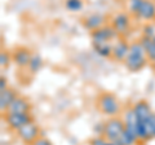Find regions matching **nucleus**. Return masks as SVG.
<instances>
[{
  "label": "nucleus",
  "mask_w": 155,
  "mask_h": 145,
  "mask_svg": "<svg viewBox=\"0 0 155 145\" xmlns=\"http://www.w3.org/2000/svg\"><path fill=\"white\" fill-rule=\"evenodd\" d=\"M147 62L149 59L146 55V50L140 42V40L130 42L128 57L124 60V66L127 67V69L130 72H138L147 64Z\"/></svg>",
  "instance_id": "f257e3e1"
},
{
  "label": "nucleus",
  "mask_w": 155,
  "mask_h": 145,
  "mask_svg": "<svg viewBox=\"0 0 155 145\" xmlns=\"http://www.w3.org/2000/svg\"><path fill=\"white\" fill-rule=\"evenodd\" d=\"M97 108L101 113L109 117H115L120 110V103L114 94L102 93L97 98Z\"/></svg>",
  "instance_id": "f03ea898"
},
{
  "label": "nucleus",
  "mask_w": 155,
  "mask_h": 145,
  "mask_svg": "<svg viewBox=\"0 0 155 145\" xmlns=\"http://www.w3.org/2000/svg\"><path fill=\"white\" fill-rule=\"evenodd\" d=\"M125 130V125L124 121L119 117H110L107 121L105 122V132H104V137L106 140H109L111 143L118 141L122 136V134Z\"/></svg>",
  "instance_id": "7ed1b4c3"
},
{
  "label": "nucleus",
  "mask_w": 155,
  "mask_h": 145,
  "mask_svg": "<svg viewBox=\"0 0 155 145\" xmlns=\"http://www.w3.org/2000/svg\"><path fill=\"white\" fill-rule=\"evenodd\" d=\"M17 135L25 144L32 145L39 137H40V128H39V126L32 119L28 123H26L25 126H22L19 128L17 131Z\"/></svg>",
  "instance_id": "20e7f679"
},
{
  "label": "nucleus",
  "mask_w": 155,
  "mask_h": 145,
  "mask_svg": "<svg viewBox=\"0 0 155 145\" xmlns=\"http://www.w3.org/2000/svg\"><path fill=\"white\" fill-rule=\"evenodd\" d=\"M4 118H5L8 127L16 132L22 126H25L26 123L32 121L31 113H5L4 114Z\"/></svg>",
  "instance_id": "39448f33"
},
{
  "label": "nucleus",
  "mask_w": 155,
  "mask_h": 145,
  "mask_svg": "<svg viewBox=\"0 0 155 145\" xmlns=\"http://www.w3.org/2000/svg\"><path fill=\"white\" fill-rule=\"evenodd\" d=\"M119 37V33L111 25H105L104 27L91 32L92 42H104V41H113L114 39Z\"/></svg>",
  "instance_id": "423d86ee"
},
{
  "label": "nucleus",
  "mask_w": 155,
  "mask_h": 145,
  "mask_svg": "<svg viewBox=\"0 0 155 145\" xmlns=\"http://www.w3.org/2000/svg\"><path fill=\"white\" fill-rule=\"evenodd\" d=\"M32 58V53L28 48L18 46L12 53V59L18 68H27Z\"/></svg>",
  "instance_id": "0eeeda50"
},
{
  "label": "nucleus",
  "mask_w": 155,
  "mask_h": 145,
  "mask_svg": "<svg viewBox=\"0 0 155 145\" xmlns=\"http://www.w3.org/2000/svg\"><path fill=\"white\" fill-rule=\"evenodd\" d=\"M111 26L115 28V31L120 35H125L130 27V18L125 12H119L111 19Z\"/></svg>",
  "instance_id": "6e6552de"
},
{
  "label": "nucleus",
  "mask_w": 155,
  "mask_h": 145,
  "mask_svg": "<svg viewBox=\"0 0 155 145\" xmlns=\"http://www.w3.org/2000/svg\"><path fill=\"white\" fill-rule=\"evenodd\" d=\"M81 23H83L85 30L93 32V31L98 30V28L104 27L106 25V18L101 13H92L89 16H87L81 19Z\"/></svg>",
  "instance_id": "1a4fd4ad"
},
{
  "label": "nucleus",
  "mask_w": 155,
  "mask_h": 145,
  "mask_svg": "<svg viewBox=\"0 0 155 145\" xmlns=\"http://www.w3.org/2000/svg\"><path fill=\"white\" fill-rule=\"evenodd\" d=\"M129 53V42H127L124 39H119L118 41L114 44L113 48V59L116 62H123L125 60V58L128 57Z\"/></svg>",
  "instance_id": "9d476101"
},
{
  "label": "nucleus",
  "mask_w": 155,
  "mask_h": 145,
  "mask_svg": "<svg viewBox=\"0 0 155 145\" xmlns=\"http://www.w3.org/2000/svg\"><path fill=\"white\" fill-rule=\"evenodd\" d=\"M30 110H31L30 101L18 95L17 98L12 101V104L9 105V108L5 113H30Z\"/></svg>",
  "instance_id": "9b49d317"
},
{
  "label": "nucleus",
  "mask_w": 155,
  "mask_h": 145,
  "mask_svg": "<svg viewBox=\"0 0 155 145\" xmlns=\"http://www.w3.org/2000/svg\"><path fill=\"white\" fill-rule=\"evenodd\" d=\"M132 108L134 110L136 116L138 117L140 122H146V121L154 114L151 112V108H150V104L146 100H138L137 103H134V105Z\"/></svg>",
  "instance_id": "f8f14e48"
},
{
  "label": "nucleus",
  "mask_w": 155,
  "mask_h": 145,
  "mask_svg": "<svg viewBox=\"0 0 155 145\" xmlns=\"http://www.w3.org/2000/svg\"><path fill=\"white\" fill-rule=\"evenodd\" d=\"M137 18L143 21H155V2L154 0H143L141 8L137 13Z\"/></svg>",
  "instance_id": "ddd939ff"
},
{
  "label": "nucleus",
  "mask_w": 155,
  "mask_h": 145,
  "mask_svg": "<svg viewBox=\"0 0 155 145\" xmlns=\"http://www.w3.org/2000/svg\"><path fill=\"white\" fill-rule=\"evenodd\" d=\"M17 93L13 89H7L4 91H0V110L4 114L8 110L9 105L12 104V101L17 98Z\"/></svg>",
  "instance_id": "4468645a"
},
{
  "label": "nucleus",
  "mask_w": 155,
  "mask_h": 145,
  "mask_svg": "<svg viewBox=\"0 0 155 145\" xmlns=\"http://www.w3.org/2000/svg\"><path fill=\"white\" fill-rule=\"evenodd\" d=\"M123 121H124L125 128L136 134V131H137V127H138V123H140V119H138L137 116H136L133 108H128L127 110H125ZM136 135H137V134H136Z\"/></svg>",
  "instance_id": "2eb2a0df"
},
{
  "label": "nucleus",
  "mask_w": 155,
  "mask_h": 145,
  "mask_svg": "<svg viewBox=\"0 0 155 145\" xmlns=\"http://www.w3.org/2000/svg\"><path fill=\"white\" fill-rule=\"evenodd\" d=\"M94 51L100 57L104 58H111L113 57V48L114 44L111 41H104V42H92Z\"/></svg>",
  "instance_id": "dca6fc26"
},
{
  "label": "nucleus",
  "mask_w": 155,
  "mask_h": 145,
  "mask_svg": "<svg viewBox=\"0 0 155 145\" xmlns=\"http://www.w3.org/2000/svg\"><path fill=\"white\" fill-rule=\"evenodd\" d=\"M140 42H141L142 46L145 48V50H146V55H147L149 62L150 63L154 62L155 60V42H154V40L153 39L142 36L141 39H140Z\"/></svg>",
  "instance_id": "f3484780"
},
{
  "label": "nucleus",
  "mask_w": 155,
  "mask_h": 145,
  "mask_svg": "<svg viewBox=\"0 0 155 145\" xmlns=\"http://www.w3.org/2000/svg\"><path fill=\"white\" fill-rule=\"evenodd\" d=\"M118 141L122 145H136L138 143V137H137V135H136L134 132H132V131H129V130L125 128Z\"/></svg>",
  "instance_id": "a211bd4d"
},
{
  "label": "nucleus",
  "mask_w": 155,
  "mask_h": 145,
  "mask_svg": "<svg viewBox=\"0 0 155 145\" xmlns=\"http://www.w3.org/2000/svg\"><path fill=\"white\" fill-rule=\"evenodd\" d=\"M41 67H43V59H41V57L39 55V54H32V58H31V60H30V64H28L27 69L30 71L32 75H35V73H38V72L41 69Z\"/></svg>",
  "instance_id": "6ab92c4d"
},
{
  "label": "nucleus",
  "mask_w": 155,
  "mask_h": 145,
  "mask_svg": "<svg viewBox=\"0 0 155 145\" xmlns=\"http://www.w3.org/2000/svg\"><path fill=\"white\" fill-rule=\"evenodd\" d=\"M65 7L70 12H78L83 8V0H65Z\"/></svg>",
  "instance_id": "aec40b11"
},
{
  "label": "nucleus",
  "mask_w": 155,
  "mask_h": 145,
  "mask_svg": "<svg viewBox=\"0 0 155 145\" xmlns=\"http://www.w3.org/2000/svg\"><path fill=\"white\" fill-rule=\"evenodd\" d=\"M12 54L7 50H2L0 53V66H2V68H7V67L11 64L12 62Z\"/></svg>",
  "instance_id": "412c9836"
},
{
  "label": "nucleus",
  "mask_w": 155,
  "mask_h": 145,
  "mask_svg": "<svg viewBox=\"0 0 155 145\" xmlns=\"http://www.w3.org/2000/svg\"><path fill=\"white\" fill-rule=\"evenodd\" d=\"M142 3H143V0H128V11H129V13L137 16V13L140 11V8H141Z\"/></svg>",
  "instance_id": "4be33fe9"
},
{
  "label": "nucleus",
  "mask_w": 155,
  "mask_h": 145,
  "mask_svg": "<svg viewBox=\"0 0 155 145\" xmlns=\"http://www.w3.org/2000/svg\"><path fill=\"white\" fill-rule=\"evenodd\" d=\"M142 36L149 37V39H154L155 37V25H153V23H146L142 28Z\"/></svg>",
  "instance_id": "5701e85b"
},
{
  "label": "nucleus",
  "mask_w": 155,
  "mask_h": 145,
  "mask_svg": "<svg viewBox=\"0 0 155 145\" xmlns=\"http://www.w3.org/2000/svg\"><path fill=\"white\" fill-rule=\"evenodd\" d=\"M107 141L104 136H96L94 139H92L91 141H89V144L91 145H105V143Z\"/></svg>",
  "instance_id": "b1692460"
},
{
  "label": "nucleus",
  "mask_w": 155,
  "mask_h": 145,
  "mask_svg": "<svg viewBox=\"0 0 155 145\" xmlns=\"http://www.w3.org/2000/svg\"><path fill=\"white\" fill-rule=\"evenodd\" d=\"M32 145H53L51 141H49V140H48L47 137H43V136H40V137H39L38 140H36V141L35 143H34Z\"/></svg>",
  "instance_id": "393cba45"
},
{
  "label": "nucleus",
  "mask_w": 155,
  "mask_h": 145,
  "mask_svg": "<svg viewBox=\"0 0 155 145\" xmlns=\"http://www.w3.org/2000/svg\"><path fill=\"white\" fill-rule=\"evenodd\" d=\"M8 89V85H7V80L5 77L2 76V79H0V91H4Z\"/></svg>",
  "instance_id": "a878e982"
},
{
  "label": "nucleus",
  "mask_w": 155,
  "mask_h": 145,
  "mask_svg": "<svg viewBox=\"0 0 155 145\" xmlns=\"http://www.w3.org/2000/svg\"><path fill=\"white\" fill-rule=\"evenodd\" d=\"M151 67H153V69H155V60L151 62Z\"/></svg>",
  "instance_id": "bb28decb"
},
{
  "label": "nucleus",
  "mask_w": 155,
  "mask_h": 145,
  "mask_svg": "<svg viewBox=\"0 0 155 145\" xmlns=\"http://www.w3.org/2000/svg\"><path fill=\"white\" fill-rule=\"evenodd\" d=\"M114 145H122V144H120L119 141H115V143H114Z\"/></svg>",
  "instance_id": "cd10ccee"
},
{
  "label": "nucleus",
  "mask_w": 155,
  "mask_h": 145,
  "mask_svg": "<svg viewBox=\"0 0 155 145\" xmlns=\"http://www.w3.org/2000/svg\"><path fill=\"white\" fill-rule=\"evenodd\" d=\"M153 40H154V42H155V37H154V39H153Z\"/></svg>",
  "instance_id": "c85d7f7f"
},
{
  "label": "nucleus",
  "mask_w": 155,
  "mask_h": 145,
  "mask_svg": "<svg viewBox=\"0 0 155 145\" xmlns=\"http://www.w3.org/2000/svg\"><path fill=\"white\" fill-rule=\"evenodd\" d=\"M154 2H155V0H154Z\"/></svg>",
  "instance_id": "c756f323"
}]
</instances>
